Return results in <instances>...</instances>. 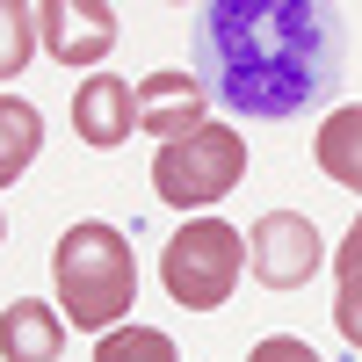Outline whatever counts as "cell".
I'll return each mask as SVG.
<instances>
[{
	"mask_svg": "<svg viewBox=\"0 0 362 362\" xmlns=\"http://www.w3.org/2000/svg\"><path fill=\"white\" fill-rule=\"evenodd\" d=\"M203 87L254 124H290L341 73V15L319 0H210L196 8Z\"/></svg>",
	"mask_w": 362,
	"mask_h": 362,
	"instance_id": "6da1fadb",
	"label": "cell"
},
{
	"mask_svg": "<svg viewBox=\"0 0 362 362\" xmlns=\"http://www.w3.org/2000/svg\"><path fill=\"white\" fill-rule=\"evenodd\" d=\"M51 290H58V312L73 319V334H109L124 326L138 305V261H131V239L102 225V218H80L58 232L51 247Z\"/></svg>",
	"mask_w": 362,
	"mask_h": 362,
	"instance_id": "7a4b0ae2",
	"label": "cell"
},
{
	"mask_svg": "<svg viewBox=\"0 0 362 362\" xmlns=\"http://www.w3.org/2000/svg\"><path fill=\"white\" fill-rule=\"evenodd\" d=\"M239 181H247V138L232 124H203L153 153V196L189 218H210V203H225Z\"/></svg>",
	"mask_w": 362,
	"mask_h": 362,
	"instance_id": "3957f363",
	"label": "cell"
},
{
	"mask_svg": "<svg viewBox=\"0 0 362 362\" xmlns=\"http://www.w3.org/2000/svg\"><path fill=\"white\" fill-rule=\"evenodd\" d=\"M239 276H247V239L225 218H189L160 254V283L181 312H218L239 290Z\"/></svg>",
	"mask_w": 362,
	"mask_h": 362,
	"instance_id": "277c9868",
	"label": "cell"
},
{
	"mask_svg": "<svg viewBox=\"0 0 362 362\" xmlns=\"http://www.w3.org/2000/svg\"><path fill=\"white\" fill-rule=\"evenodd\" d=\"M319 268H326V239H319V225L305 218V210H268V218H254V232H247V276L261 290H305Z\"/></svg>",
	"mask_w": 362,
	"mask_h": 362,
	"instance_id": "5b68a950",
	"label": "cell"
},
{
	"mask_svg": "<svg viewBox=\"0 0 362 362\" xmlns=\"http://www.w3.org/2000/svg\"><path fill=\"white\" fill-rule=\"evenodd\" d=\"M37 37H44V58H58L66 73L102 66L116 51V8L109 0H44L37 8Z\"/></svg>",
	"mask_w": 362,
	"mask_h": 362,
	"instance_id": "8992f818",
	"label": "cell"
},
{
	"mask_svg": "<svg viewBox=\"0 0 362 362\" xmlns=\"http://www.w3.org/2000/svg\"><path fill=\"white\" fill-rule=\"evenodd\" d=\"M203 124H210V87L196 73H145L138 80V131L174 145V138H189Z\"/></svg>",
	"mask_w": 362,
	"mask_h": 362,
	"instance_id": "52a82bcc",
	"label": "cell"
},
{
	"mask_svg": "<svg viewBox=\"0 0 362 362\" xmlns=\"http://www.w3.org/2000/svg\"><path fill=\"white\" fill-rule=\"evenodd\" d=\"M73 131H80V145H95V153H116V145L138 131V87L116 80V73H87L73 87Z\"/></svg>",
	"mask_w": 362,
	"mask_h": 362,
	"instance_id": "ba28073f",
	"label": "cell"
},
{
	"mask_svg": "<svg viewBox=\"0 0 362 362\" xmlns=\"http://www.w3.org/2000/svg\"><path fill=\"white\" fill-rule=\"evenodd\" d=\"M66 355V312L44 297H15L0 312V362H58Z\"/></svg>",
	"mask_w": 362,
	"mask_h": 362,
	"instance_id": "9c48e42d",
	"label": "cell"
},
{
	"mask_svg": "<svg viewBox=\"0 0 362 362\" xmlns=\"http://www.w3.org/2000/svg\"><path fill=\"white\" fill-rule=\"evenodd\" d=\"M312 160L326 181H341L348 196H362V102H341L312 138Z\"/></svg>",
	"mask_w": 362,
	"mask_h": 362,
	"instance_id": "30bf717a",
	"label": "cell"
},
{
	"mask_svg": "<svg viewBox=\"0 0 362 362\" xmlns=\"http://www.w3.org/2000/svg\"><path fill=\"white\" fill-rule=\"evenodd\" d=\"M37 145H44V109L22 102V95H0V189H15L29 174Z\"/></svg>",
	"mask_w": 362,
	"mask_h": 362,
	"instance_id": "8fae6325",
	"label": "cell"
},
{
	"mask_svg": "<svg viewBox=\"0 0 362 362\" xmlns=\"http://www.w3.org/2000/svg\"><path fill=\"white\" fill-rule=\"evenodd\" d=\"M95 362H181V348H174V334H160V326L124 319V326H109L95 341Z\"/></svg>",
	"mask_w": 362,
	"mask_h": 362,
	"instance_id": "7c38bea8",
	"label": "cell"
},
{
	"mask_svg": "<svg viewBox=\"0 0 362 362\" xmlns=\"http://www.w3.org/2000/svg\"><path fill=\"white\" fill-rule=\"evenodd\" d=\"M44 51V37H37V8L29 0H0V87L8 80H22V66Z\"/></svg>",
	"mask_w": 362,
	"mask_h": 362,
	"instance_id": "4fadbf2b",
	"label": "cell"
},
{
	"mask_svg": "<svg viewBox=\"0 0 362 362\" xmlns=\"http://www.w3.org/2000/svg\"><path fill=\"white\" fill-rule=\"evenodd\" d=\"M334 326H341V341L362 355V276H348V283L334 290Z\"/></svg>",
	"mask_w": 362,
	"mask_h": 362,
	"instance_id": "5bb4252c",
	"label": "cell"
},
{
	"mask_svg": "<svg viewBox=\"0 0 362 362\" xmlns=\"http://www.w3.org/2000/svg\"><path fill=\"white\" fill-rule=\"evenodd\" d=\"M247 362H319V355L297 341V334H268V341H254V348H247Z\"/></svg>",
	"mask_w": 362,
	"mask_h": 362,
	"instance_id": "9a60e30c",
	"label": "cell"
},
{
	"mask_svg": "<svg viewBox=\"0 0 362 362\" xmlns=\"http://www.w3.org/2000/svg\"><path fill=\"white\" fill-rule=\"evenodd\" d=\"M334 276L348 283V276H362V218L348 225V239H341V254H334Z\"/></svg>",
	"mask_w": 362,
	"mask_h": 362,
	"instance_id": "2e32d148",
	"label": "cell"
},
{
	"mask_svg": "<svg viewBox=\"0 0 362 362\" xmlns=\"http://www.w3.org/2000/svg\"><path fill=\"white\" fill-rule=\"evenodd\" d=\"M0 239H8V210H0Z\"/></svg>",
	"mask_w": 362,
	"mask_h": 362,
	"instance_id": "e0dca14e",
	"label": "cell"
}]
</instances>
